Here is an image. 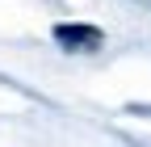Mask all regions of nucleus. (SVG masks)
I'll return each instance as SVG.
<instances>
[{
	"mask_svg": "<svg viewBox=\"0 0 151 147\" xmlns=\"http://www.w3.org/2000/svg\"><path fill=\"white\" fill-rule=\"evenodd\" d=\"M55 42H59L63 50H97L105 42V34L97 25H80V21H63V25H55Z\"/></svg>",
	"mask_w": 151,
	"mask_h": 147,
	"instance_id": "1",
	"label": "nucleus"
},
{
	"mask_svg": "<svg viewBox=\"0 0 151 147\" xmlns=\"http://www.w3.org/2000/svg\"><path fill=\"white\" fill-rule=\"evenodd\" d=\"M130 114H143V118H151V105H130Z\"/></svg>",
	"mask_w": 151,
	"mask_h": 147,
	"instance_id": "2",
	"label": "nucleus"
}]
</instances>
